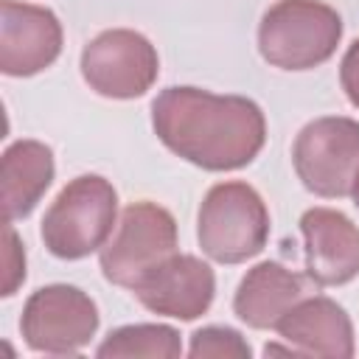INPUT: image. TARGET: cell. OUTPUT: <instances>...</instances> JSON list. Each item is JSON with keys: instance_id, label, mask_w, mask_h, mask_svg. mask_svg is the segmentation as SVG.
<instances>
[{"instance_id": "cell-1", "label": "cell", "mask_w": 359, "mask_h": 359, "mask_svg": "<svg viewBox=\"0 0 359 359\" xmlns=\"http://www.w3.org/2000/svg\"><path fill=\"white\" fill-rule=\"evenodd\" d=\"M151 126L168 151L205 171L250 165L266 140V118L252 98L199 87H165L151 101Z\"/></svg>"}, {"instance_id": "cell-2", "label": "cell", "mask_w": 359, "mask_h": 359, "mask_svg": "<svg viewBox=\"0 0 359 359\" xmlns=\"http://www.w3.org/2000/svg\"><path fill=\"white\" fill-rule=\"evenodd\" d=\"M118 224V194L109 180L81 174L70 180L42 216L39 236L50 255L79 261L101 250Z\"/></svg>"}, {"instance_id": "cell-3", "label": "cell", "mask_w": 359, "mask_h": 359, "mask_svg": "<svg viewBox=\"0 0 359 359\" xmlns=\"http://www.w3.org/2000/svg\"><path fill=\"white\" fill-rule=\"evenodd\" d=\"M342 17L323 0H278L258 22V50L278 70H311L337 53Z\"/></svg>"}, {"instance_id": "cell-4", "label": "cell", "mask_w": 359, "mask_h": 359, "mask_svg": "<svg viewBox=\"0 0 359 359\" xmlns=\"http://www.w3.org/2000/svg\"><path fill=\"white\" fill-rule=\"evenodd\" d=\"M196 238L216 264H241L258 255L269 238V210L261 194L241 180L216 182L199 205Z\"/></svg>"}, {"instance_id": "cell-5", "label": "cell", "mask_w": 359, "mask_h": 359, "mask_svg": "<svg viewBox=\"0 0 359 359\" xmlns=\"http://www.w3.org/2000/svg\"><path fill=\"white\" fill-rule=\"evenodd\" d=\"M292 163L306 191L323 199L351 196L359 177V121L345 115L309 121L294 137Z\"/></svg>"}, {"instance_id": "cell-6", "label": "cell", "mask_w": 359, "mask_h": 359, "mask_svg": "<svg viewBox=\"0 0 359 359\" xmlns=\"http://www.w3.org/2000/svg\"><path fill=\"white\" fill-rule=\"evenodd\" d=\"M98 252L104 278L132 289L149 269L177 252V222L157 202H132L123 208L115 233Z\"/></svg>"}, {"instance_id": "cell-7", "label": "cell", "mask_w": 359, "mask_h": 359, "mask_svg": "<svg viewBox=\"0 0 359 359\" xmlns=\"http://www.w3.org/2000/svg\"><path fill=\"white\" fill-rule=\"evenodd\" d=\"M98 331V309L87 292L70 283H50L31 292L22 306L20 334L36 353H79Z\"/></svg>"}, {"instance_id": "cell-8", "label": "cell", "mask_w": 359, "mask_h": 359, "mask_svg": "<svg viewBox=\"0 0 359 359\" xmlns=\"http://www.w3.org/2000/svg\"><path fill=\"white\" fill-rule=\"evenodd\" d=\"M81 79L104 98H140L160 73L154 45L132 28H109L81 48Z\"/></svg>"}, {"instance_id": "cell-9", "label": "cell", "mask_w": 359, "mask_h": 359, "mask_svg": "<svg viewBox=\"0 0 359 359\" xmlns=\"http://www.w3.org/2000/svg\"><path fill=\"white\" fill-rule=\"evenodd\" d=\"M59 17L34 3H0V70L6 76H34L50 67L62 53Z\"/></svg>"}, {"instance_id": "cell-10", "label": "cell", "mask_w": 359, "mask_h": 359, "mask_svg": "<svg viewBox=\"0 0 359 359\" xmlns=\"http://www.w3.org/2000/svg\"><path fill=\"white\" fill-rule=\"evenodd\" d=\"M132 292L154 314L174 320H196L213 303L216 275L202 258L174 252L163 264L149 269L132 286Z\"/></svg>"}, {"instance_id": "cell-11", "label": "cell", "mask_w": 359, "mask_h": 359, "mask_svg": "<svg viewBox=\"0 0 359 359\" xmlns=\"http://www.w3.org/2000/svg\"><path fill=\"white\" fill-rule=\"evenodd\" d=\"M306 275L317 286H342L359 275V227L334 208H309L300 216Z\"/></svg>"}, {"instance_id": "cell-12", "label": "cell", "mask_w": 359, "mask_h": 359, "mask_svg": "<svg viewBox=\"0 0 359 359\" xmlns=\"http://www.w3.org/2000/svg\"><path fill=\"white\" fill-rule=\"evenodd\" d=\"M280 339H286L292 348H297L300 356H334L348 359L353 356V323L348 311L325 297H300L275 325Z\"/></svg>"}, {"instance_id": "cell-13", "label": "cell", "mask_w": 359, "mask_h": 359, "mask_svg": "<svg viewBox=\"0 0 359 359\" xmlns=\"http://www.w3.org/2000/svg\"><path fill=\"white\" fill-rule=\"evenodd\" d=\"M303 297V280L278 261H261L241 278L233 311L250 328H275L278 320Z\"/></svg>"}, {"instance_id": "cell-14", "label": "cell", "mask_w": 359, "mask_h": 359, "mask_svg": "<svg viewBox=\"0 0 359 359\" xmlns=\"http://www.w3.org/2000/svg\"><path fill=\"white\" fill-rule=\"evenodd\" d=\"M56 174L50 146L39 140H14L0 157L6 222L25 219L45 196Z\"/></svg>"}, {"instance_id": "cell-15", "label": "cell", "mask_w": 359, "mask_h": 359, "mask_svg": "<svg viewBox=\"0 0 359 359\" xmlns=\"http://www.w3.org/2000/svg\"><path fill=\"white\" fill-rule=\"evenodd\" d=\"M182 353L180 334L171 325L160 323H137V325H121L107 334V339L95 348V356L101 359H129V356H157V359H174Z\"/></svg>"}, {"instance_id": "cell-16", "label": "cell", "mask_w": 359, "mask_h": 359, "mask_svg": "<svg viewBox=\"0 0 359 359\" xmlns=\"http://www.w3.org/2000/svg\"><path fill=\"white\" fill-rule=\"evenodd\" d=\"M188 353L191 356H216V359H250L252 348L236 328L205 325L191 334Z\"/></svg>"}, {"instance_id": "cell-17", "label": "cell", "mask_w": 359, "mask_h": 359, "mask_svg": "<svg viewBox=\"0 0 359 359\" xmlns=\"http://www.w3.org/2000/svg\"><path fill=\"white\" fill-rule=\"evenodd\" d=\"M25 280V250L11 227L6 224V278H3V297H11L17 286Z\"/></svg>"}, {"instance_id": "cell-18", "label": "cell", "mask_w": 359, "mask_h": 359, "mask_svg": "<svg viewBox=\"0 0 359 359\" xmlns=\"http://www.w3.org/2000/svg\"><path fill=\"white\" fill-rule=\"evenodd\" d=\"M339 84L348 95V101L359 109V39H353L342 56L339 65Z\"/></svg>"}, {"instance_id": "cell-19", "label": "cell", "mask_w": 359, "mask_h": 359, "mask_svg": "<svg viewBox=\"0 0 359 359\" xmlns=\"http://www.w3.org/2000/svg\"><path fill=\"white\" fill-rule=\"evenodd\" d=\"M351 196H353V205L359 208V177H356V182H353V191H351Z\"/></svg>"}]
</instances>
